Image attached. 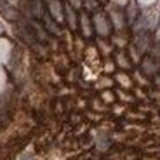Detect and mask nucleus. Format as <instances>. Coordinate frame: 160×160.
<instances>
[{
  "instance_id": "obj_1",
  "label": "nucleus",
  "mask_w": 160,
  "mask_h": 160,
  "mask_svg": "<svg viewBox=\"0 0 160 160\" xmlns=\"http://www.w3.org/2000/svg\"><path fill=\"white\" fill-rule=\"evenodd\" d=\"M160 28V7L150 9H143L138 18L136 24L131 28V33H150V35H155V32Z\"/></svg>"
},
{
  "instance_id": "obj_2",
  "label": "nucleus",
  "mask_w": 160,
  "mask_h": 160,
  "mask_svg": "<svg viewBox=\"0 0 160 160\" xmlns=\"http://www.w3.org/2000/svg\"><path fill=\"white\" fill-rule=\"evenodd\" d=\"M92 24H94L96 38H112V35L115 33L112 19H110L108 12L104 11V7L92 14Z\"/></svg>"
},
{
  "instance_id": "obj_3",
  "label": "nucleus",
  "mask_w": 160,
  "mask_h": 160,
  "mask_svg": "<svg viewBox=\"0 0 160 160\" xmlns=\"http://www.w3.org/2000/svg\"><path fill=\"white\" fill-rule=\"evenodd\" d=\"M18 7H19L23 18H28V19L42 21L47 14L44 0H18Z\"/></svg>"
},
{
  "instance_id": "obj_4",
  "label": "nucleus",
  "mask_w": 160,
  "mask_h": 160,
  "mask_svg": "<svg viewBox=\"0 0 160 160\" xmlns=\"http://www.w3.org/2000/svg\"><path fill=\"white\" fill-rule=\"evenodd\" d=\"M104 11L108 12L110 19H112V24H113V30H115V33H127V32H131L124 9L115 7V5L108 4L106 7H104Z\"/></svg>"
},
{
  "instance_id": "obj_5",
  "label": "nucleus",
  "mask_w": 160,
  "mask_h": 160,
  "mask_svg": "<svg viewBox=\"0 0 160 160\" xmlns=\"http://www.w3.org/2000/svg\"><path fill=\"white\" fill-rule=\"evenodd\" d=\"M78 35L84 40L96 38L94 33V24H92V14L87 11H80V19H78Z\"/></svg>"
},
{
  "instance_id": "obj_6",
  "label": "nucleus",
  "mask_w": 160,
  "mask_h": 160,
  "mask_svg": "<svg viewBox=\"0 0 160 160\" xmlns=\"http://www.w3.org/2000/svg\"><path fill=\"white\" fill-rule=\"evenodd\" d=\"M138 70H139L144 77H148V78H155V77L160 73V59H157V58L146 54V56L141 59Z\"/></svg>"
},
{
  "instance_id": "obj_7",
  "label": "nucleus",
  "mask_w": 160,
  "mask_h": 160,
  "mask_svg": "<svg viewBox=\"0 0 160 160\" xmlns=\"http://www.w3.org/2000/svg\"><path fill=\"white\" fill-rule=\"evenodd\" d=\"M45 7H47V14L52 18L54 21L64 26V4L61 0H47L45 2Z\"/></svg>"
},
{
  "instance_id": "obj_8",
  "label": "nucleus",
  "mask_w": 160,
  "mask_h": 160,
  "mask_svg": "<svg viewBox=\"0 0 160 160\" xmlns=\"http://www.w3.org/2000/svg\"><path fill=\"white\" fill-rule=\"evenodd\" d=\"M78 19L80 12L75 11L72 5L64 4V28L70 30L72 33H78Z\"/></svg>"
},
{
  "instance_id": "obj_9",
  "label": "nucleus",
  "mask_w": 160,
  "mask_h": 160,
  "mask_svg": "<svg viewBox=\"0 0 160 160\" xmlns=\"http://www.w3.org/2000/svg\"><path fill=\"white\" fill-rule=\"evenodd\" d=\"M113 61H115L117 68H120V72H129V70L134 68V63H132L131 56H129L127 49H125V51H115Z\"/></svg>"
},
{
  "instance_id": "obj_10",
  "label": "nucleus",
  "mask_w": 160,
  "mask_h": 160,
  "mask_svg": "<svg viewBox=\"0 0 160 160\" xmlns=\"http://www.w3.org/2000/svg\"><path fill=\"white\" fill-rule=\"evenodd\" d=\"M40 23H42V26H44L45 32H47L51 37H61V35H64V30H66V28H64V26H61L58 21H54L51 16H49V14H45L44 19L40 21Z\"/></svg>"
},
{
  "instance_id": "obj_11",
  "label": "nucleus",
  "mask_w": 160,
  "mask_h": 160,
  "mask_svg": "<svg viewBox=\"0 0 160 160\" xmlns=\"http://www.w3.org/2000/svg\"><path fill=\"white\" fill-rule=\"evenodd\" d=\"M94 45H96V49L99 51V54H101L103 59L113 58V54H115V51H117V49L113 47V44H112L110 38H94Z\"/></svg>"
},
{
  "instance_id": "obj_12",
  "label": "nucleus",
  "mask_w": 160,
  "mask_h": 160,
  "mask_svg": "<svg viewBox=\"0 0 160 160\" xmlns=\"http://www.w3.org/2000/svg\"><path fill=\"white\" fill-rule=\"evenodd\" d=\"M124 11H125V18H127L129 28H132V26L136 24V21H138V18H139V14H141V11H143V9L136 4V0H132L131 4L124 9Z\"/></svg>"
},
{
  "instance_id": "obj_13",
  "label": "nucleus",
  "mask_w": 160,
  "mask_h": 160,
  "mask_svg": "<svg viewBox=\"0 0 160 160\" xmlns=\"http://www.w3.org/2000/svg\"><path fill=\"white\" fill-rule=\"evenodd\" d=\"M113 80L124 89H131L132 85H134V78H132L127 72H117L115 75H113Z\"/></svg>"
},
{
  "instance_id": "obj_14",
  "label": "nucleus",
  "mask_w": 160,
  "mask_h": 160,
  "mask_svg": "<svg viewBox=\"0 0 160 160\" xmlns=\"http://www.w3.org/2000/svg\"><path fill=\"white\" fill-rule=\"evenodd\" d=\"M115 68H117V64L115 61H113V58H106V59H103V64H101V70H103L106 75H110V73H113L115 75Z\"/></svg>"
},
{
  "instance_id": "obj_15",
  "label": "nucleus",
  "mask_w": 160,
  "mask_h": 160,
  "mask_svg": "<svg viewBox=\"0 0 160 160\" xmlns=\"http://www.w3.org/2000/svg\"><path fill=\"white\" fill-rule=\"evenodd\" d=\"M99 9H103V5H101L99 0H84V11L94 14V12L99 11Z\"/></svg>"
},
{
  "instance_id": "obj_16",
  "label": "nucleus",
  "mask_w": 160,
  "mask_h": 160,
  "mask_svg": "<svg viewBox=\"0 0 160 160\" xmlns=\"http://www.w3.org/2000/svg\"><path fill=\"white\" fill-rule=\"evenodd\" d=\"M113 82H115V80H113L112 77L104 75V77H99V78H98L96 87H98V89H99V87H112V85H113Z\"/></svg>"
},
{
  "instance_id": "obj_17",
  "label": "nucleus",
  "mask_w": 160,
  "mask_h": 160,
  "mask_svg": "<svg viewBox=\"0 0 160 160\" xmlns=\"http://www.w3.org/2000/svg\"><path fill=\"white\" fill-rule=\"evenodd\" d=\"M132 78H134V82H138L139 85H148L150 84V80H148V77H144L143 73L139 72V70H134V75H132Z\"/></svg>"
},
{
  "instance_id": "obj_18",
  "label": "nucleus",
  "mask_w": 160,
  "mask_h": 160,
  "mask_svg": "<svg viewBox=\"0 0 160 160\" xmlns=\"http://www.w3.org/2000/svg\"><path fill=\"white\" fill-rule=\"evenodd\" d=\"M136 4L139 5L141 9H150V7L158 5V0H136Z\"/></svg>"
},
{
  "instance_id": "obj_19",
  "label": "nucleus",
  "mask_w": 160,
  "mask_h": 160,
  "mask_svg": "<svg viewBox=\"0 0 160 160\" xmlns=\"http://www.w3.org/2000/svg\"><path fill=\"white\" fill-rule=\"evenodd\" d=\"M66 4L72 5L75 11H84V0H66Z\"/></svg>"
},
{
  "instance_id": "obj_20",
  "label": "nucleus",
  "mask_w": 160,
  "mask_h": 160,
  "mask_svg": "<svg viewBox=\"0 0 160 160\" xmlns=\"http://www.w3.org/2000/svg\"><path fill=\"white\" fill-rule=\"evenodd\" d=\"M132 0H110V4L115 5V7H120V9H125Z\"/></svg>"
},
{
  "instance_id": "obj_21",
  "label": "nucleus",
  "mask_w": 160,
  "mask_h": 160,
  "mask_svg": "<svg viewBox=\"0 0 160 160\" xmlns=\"http://www.w3.org/2000/svg\"><path fill=\"white\" fill-rule=\"evenodd\" d=\"M101 98H103V99L106 101V103H112V101L115 99V96L112 94V91H104L103 94H101Z\"/></svg>"
},
{
  "instance_id": "obj_22",
  "label": "nucleus",
  "mask_w": 160,
  "mask_h": 160,
  "mask_svg": "<svg viewBox=\"0 0 160 160\" xmlns=\"http://www.w3.org/2000/svg\"><path fill=\"white\" fill-rule=\"evenodd\" d=\"M153 38H155V42H160V28L155 32V35H153Z\"/></svg>"
},
{
  "instance_id": "obj_23",
  "label": "nucleus",
  "mask_w": 160,
  "mask_h": 160,
  "mask_svg": "<svg viewBox=\"0 0 160 160\" xmlns=\"http://www.w3.org/2000/svg\"><path fill=\"white\" fill-rule=\"evenodd\" d=\"M153 82H155V85H157V87H160V73L155 77V78H153Z\"/></svg>"
},
{
  "instance_id": "obj_24",
  "label": "nucleus",
  "mask_w": 160,
  "mask_h": 160,
  "mask_svg": "<svg viewBox=\"0 0 160 160\" xmlns=\"http://www.w3.org/2000/svg\"><path fill=\"white\" fill-rule=\"evenodd\" d=\"M99 2H101V5H103V7H106V5L110 4V0H99Z\"/></svg>"
},
{
  "instance_id": "obj_25",
  "label": "nucleus",
  "mask_w": 160,
  "mask_h": 160,
  "mask_svg": "<svg viewBox=\"0 0 160 160\" xmlns=\"http://www.w3.org/2000/svg\"><path fill=\"white\" fill-rule=\"evenodd\" d=\"M158 7H160V0H158Z\"/></svg>"
},
{
  "instance_id": "obj_26",
  "label": "nucleus",
  "mask_w": 160,
  "mask_h": 160,
  "mask_svg": "<svg viewBox=\"0 0 160 160\" xmlns=\"http://www.w3.org/2000/svg\"><path fill=\"white\" fill-rule=\"evenodd\" d=\"M61 2H63V0H61Z\"/></svg>"
},
{
  "instance_id": "obj_27",
  "label": "nucleus",
  "mask_w": 160,
  "mask_h": 160,
  "mask_svg": "<svg viewBox=\"0 0 160 160\" xmlns=\"http://www.w3.org/2000/svg\"><path fill=\"white\" fill-rule=\"evenodd\" d=\"M0 30H2V28H0Z\"/></svg>"
}]
</instances>
